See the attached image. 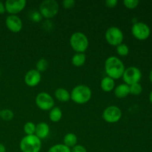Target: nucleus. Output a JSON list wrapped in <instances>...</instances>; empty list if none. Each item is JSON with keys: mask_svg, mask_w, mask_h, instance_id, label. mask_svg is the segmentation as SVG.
Here are the masks:
<instances>
[{"mask_svg": "<svg viewBox=\"0 0 152 152\" xmlns=\"http://www.w3.org/2000/svg\"><path fill=\"white\" fill-rule=\"evenodd\" d=\"M125 69L124 63L117 56H111L105 59V71L107 77H111L114 80H119L123 77Z\"/></svg>", "mask_w": 152, "mask_h": 152, "instance_id": "1", "label": "nucleus"}, {"mask_svg": "<svg viewBox=\"0 0 152 152\" xmlns=\"http://www.w3.org/2000/svg\"><path fill=\"white\" fill-rule=\"evenodd\" d=\"M71 99L78 105L87 103L91 99V89L86 85H78L71 90Z\"/></svg>", "mask_w": 152, "mask_h": 152, "instance_id": "2", "label": "nucleus"}, {"mask_svg": "<svg viewBox=\"0 0 152 152\" xmlns=\"http://www.w3.org/2000/svg\"><path fill=\"white\" fill-rule=\"evenodd\" d=\"M70 45L76 53H85L89 45V40L84 33H74L70 37Z\"/></svg>", "mask_w": 152, "mask_h": 152, "instance_id": "3", "label": "nucleus"}, {"mask_svg": "<svg viewBox=\"0 0 152 152\" xmlns=\"http://www.w3.org/2000/svg\"><path fill=\"white\" fill-rule=\"evenodd\" d=\"M19 148L22 152H40L42 140L35 134L25 135L21 140Z\"/></svg>", "mask_w": 152, "mask_h": 152, "instance_id": "4", "label": "nucleus"}, {"mask_svg": "<svg viewBox=\"0 0 152 152\" xmlns=\"http://www.w3.org/2000/svg\"><path fill=\"white\" fill-rule=\"evenodd\" d=\"M59 10V4L56 0H45L39 4V11L42 18L50 19L56 16Z\"/></svg>", "mask_w": 152, "mask_h": 152, "instance_id": "5", "label": "nucleus"}, {"mask_svg": "<svg viewBox=\"0 0 152 152\" xmlns=\"http://www.w3.org/2000/svg\"><path fill=\"white\" fill-rule=\"evenodd\" d=\"M105 38L108 44L117 47V45L123 43V40H124V34L120 28L112 26L106 30L105 34Z\"/></svg>", "mask_w": 152, "mask_h": 152, "instance_id": "6", "label": "nucleus"}, {"mask_svg": "<svg viewBox=\"0 0 152 152\" xmlns=\"http://www.w3.org/2000/svg\"><path fill=\"white\" fill-rule=\"evenodd\" d=\"M125 84L132 86L135 83H139L142 78V72L138 68L131 66L125 69L123 75L122 77Z\"/></svg>", "mask_w": 152, "mask_h": 152, "instance_id": "7", "label": "nucleus"}, {"mask_svg": "<svg viewBox=\"0 0 152 152\" xmlns=\"http://www.w3.org/2000/svg\"><path fill=\"white\" fill-rule=\"evenodd\" d=\"M36 105L42 111H50L54 107V100L50 94L40 92L35 99Z\"/></svg>", "mask_w": 152, "mask_h": 152, "instance_id": "8", "label": "nucleus"}, {"mask_svg": "<svg viewBox=\"0 0 152 152\" xmlns=\"http://www.w3.org/2000/svg\"><path fill=\"white\" fill-rule=\"evenodd\" d=\"M132 34L137 39L145 40L151 34V29L145 22H137L132 25Z\"/></svg>", "mask_w": 152, "mask_h": 152, "instance_id": "9", "label": "nucleus"}, {"mask_svg": "<svg viewBox=\"0 0 152 152\" xmlns=\"http://www.w3.org/2000/svg\"><path fill=\"white\" fill-rule=\"evenodd\" d=\"M123 113L121 109L116 105L108 106L102 112V119L108 123H115L120 121Z\"/></svg>", "mask_w": 152, "mask_h": 152, "instance_id": "10", "label": "nucleus"}, {"mask_svg": "<svg viewBox=\"0 0 152 152\" xmlns=\"http://www.w3.org/2000/svg\"><path fill=\"white\" fill-rule=\"evenodd\" d=\"M26 0H7L4 2L6 12L10 15H17L26 7Z\"/></svg>", "mask_w": 152, "mask_h": 152, "instance_id": "11", "label": "nucleus"}, {"mask_svg": "<svg viewBox=\"0 0 152 152\" xmlns=\"http://www.w3.org/2000/svg\"><path fill=\"white\" fill-rule=\"evenodd\" d=\"M5 25L7 29L13 33H19L22 31L23 23L17 15H9L5 19Z\"/></svg>", "mask_w": 152, "mask_h": 152, "instance_id": "12", "label": "nucleus"}, {"mask_svg": "<svg viewBox=\"0 0 152 152\" xmlns=\"http://www.w3.org/2000/svg\"><path fill=\"white\" fill-rule=\"evenodd\" d=\"M42 80L41 73L36 69H31L25 74V83L29 87H36Z\"/></svg>", "mask_w": 152, "mask_h": 152, "instance_id": "13", "label": "nucleus"}, {"mask_svg": "<svg viewBox=\"0 0 152 152\" xmlns=\"http://www.w3.org/2000/svg\"><path fill=\"white\" fill-rule=\"evenodd\" d=\"M49 134H50V127L47 123L41 122L36 125L35 135L41 140L47 138Z\"/></svg>", "mask_w": 152, "mask_h": 152, "instance_id": "14", "label": "nucleus"}, {"mask_svg": "<svg viewBox=\"0 0 152 152\" xmlns=\"http://www.w3.org/2000/svg\"><path fill=\"white\" fill-rule=\"evenodd\" d=\"M114 95L116 97L120 98H125L130 94V89H129V86L122 83V84L118 85L117 87L114 88Z\"/></svg>", "mask_w": 152, "mask_h": 152, "instance_id": "15", "label": "nucleus"}, {"mask_svg": "<svg viewBox=\"0 0 152 152\" xmlns=\"http://www.w3.org/2000/svg\"><path fill=\"white\" fill-rule=\"evenodd\" d=\"M100 88L103 91L111 92L115 88V81L109 77H105L101 80Z\"/></svg>", "mask_w": 152, "mask_h": 152, "instance_id": "16", "label": "nucleus"}, {"mask_svg": "<svg viewBox=\"0 0 152 152\" xmlns=\"http://www.w3.org/2000/svg\"><path fill=\"white\" fill-rule=\"evenodd\" d=\"M55 97L61 102H67L71 99V94L64 88H58L54 92Z\"/></svg>", "mask_w": 152, "mask_h": 152, "instance_id": "17", "label": "nucleus"}, {"mask_svg": "<svg viewBox=\"0 0 152 152\" xmlns=\"http://www.w3.org/2000/svg\"><path fill=\"white\" fill-rule=\"evenodd\" d=\"M63 144L69 148H72L73 147L77 145V135L74 133L66 134L63 137Z\"/></svg>", "mask_w": 152, "mask_h": 152, "instance_id": "18", "label": "nucleus"}, {"mask_svg": "<svg viewBox=\"0 0 152 152\" xmlns=\"http://www.w3.org/2000/svg\"><path fill=\"white\" fill-rule=\"evenodd\" d=\"M86 62V55L85 53H76L71 59V62L75 67H82Z\"/></svg>", "mask_w": 152, "mask_h": 152, "instance_id": "19", "label": "nucleus"}, {"mask_svg": "<svg viewBox=\"0 0 152 152\" xmlns=\"http://www.w3.org/2000/svg\"><path fill=\"white\" fill-rule=\"evenodd\" d=\"M62 118V111L58 107H53L49 111V119L53 123H58Z\"/></svg>", "mask_w": 152, "mask_h": 152, "instance_id": "20", "label": "nucleus"}, {"mask_svg": "<svg viewBox=\"0 0 152 152\" xmlns=\"http://www.w3.org/2000/svg\"><path fill=\"white\" fill-rule=\"evenodd\" d=\"M48 68V62L45 58H41L37 61L36 64V70L39 73L45 72Z\"/></svg>", "mask_w": 152, "mask_h": 152, "instance_id": "21", "label": "nucleus"}, {"mask_svg": "<svg viewBox=\"0 0 152 152\" xmlns=\"http://www.w3.org/2000/svg\"><path fill=\"white\" fill-rule=\"evenodd\" d=\"M48 152H71V148L67 147L63 143L56 144L48 149Z\"/></svg>", "mask_w": 152, "mask_h": 152, "instance_id": "22", "label": "nucleus"}, {"mask_svg": "<svg viewBox=\"0 0 152 152\" xmlns=\"http://www.w3.org/2000/svg\"><path fill=\"white\" fill-rule=\"evenodd\" d=\"M117 54L121 56H126L129 53V47L125 43H121L116 47Z\"/></svg>", "mask_w": 152, "mask_h": 152, "instance_id": "23", "label": "nucleus"}, {"mask_svg": "<svg viewBox=\"0 0 152 152\" xmlns=\"http://www.w3.org/2000/svg\"><path fill=\"white\" fill-rule=\"evenodd\" d=\"M24 132L26 135H34L35 134L36 131V124H34L33 122H27L24 125Z\"/></svg>", "mask_w": 152, "mask_h": 152, "instance_id": "24", "label": "nucleus"}, {"mask_svg": "<svg viewBox=\"0 0 152 152\" xmlns=\"http://www.w3.org/2000/svg\"><path fill=\"white\" fill-rule=\"evenodd\" d=\"M0 117L4 121H10L14 117V114L13 111L10 109H3L0 112Z\"/></svg>", "mask_w": 152, "mask_h": 152, "instance_id": "25", "label": "nucleus"}, {"mask_svg": "<svg viewBox=\"0 0 152 152\" xmlns=\"http://www.w3.org/2000/svg\"><path fill=\"white\" fill-rule=\"evenodd\" d=\"M129 89H130V94L134 96H138L142 92V87L139 83H135V84L129 86Z\"/></svg>", "mask_w": 152, "mask_h": 152, "instance_id": "26", "label": "nucleus"}, {"mask_svg": "<svg viewBox=\"0 0 152 152\" xmlns=\"http://www.w3.org/2000/svg\"><path fill=\"white\" fill-rule=\"evenodd\" d=\"M140 4V1L138 0H124L123 4L125 7L129 9H134L136 8Z\"/></svg>", "mask_w": 152, "mask_h": 152, "instance_id": "27", "label": "nucleus"}, {"mask_svg": "<svg viewBox=\"0 0 152 152\" xmlns=\"http://www.w3.org/2000/svg\"><path fill=\"white\" fill-rule=\"evenodd\" d=\"M31 19L34 22H39L42 20V16L41 13H39V11H34L31 14Z\"/></svg>", "mask_w": 152, "mask_h": 152, "instance_id": "28", "label": "nucleus"}, {"mask_svg": "<svg viewBox=\"0 0 152 152\" xmlns=\"http://www.w3.org/2000/svg\"><path fill=\"white\" fill-rule=\"evenodd\" d=\"M62 4L65 9H71L74 7L76 1L74 0H64V1H62Z\"/></svg>", "mask_w": 152, "mask_h": 152, "instance_id": "29", "label": "nucleus"}, {"mask_svg": "<svg viewBox=\"0 0 152 152\" xmlns=\"http://www.w3.org/2000/svg\"><path fill=\"white\" fill-rule=\"evenodd\" d=\"M71 152H88L86 147L82 145H76L75 146L71 148Z\"/></svg>", "mask_w": 152, "mask_h": 152, "instance_id": "30", "label": "nucleus"}, {"mask_svg": "<svg viewBox=\"0 0 152 152\" xmlns=\"http://www.w3.org/2000/svg\"><path fill=\"white\" fill-rule=\"evenodd\" d=\"M105 4L109 8H114L118 4V1L117 0H107L105 1Z\"/></svg>", "mask_w": 152, "mask_h": 152, "instance_id": "31", "label": "nucleus"}, {"mask_svg": "<svg viewBox=\"0 0 152 152\" xmlns=\"http://www.w3.org/2000/svg\"><path fill=\"white\" fill-rule=\"evenodd\" d=\"M6 12L5 10V6H4V3H3L2 1H0V15L4 14Z\"/></svg>", "mask_w": 152, "mask_h": 152, "instance_id": "32", "label": "nucleus"}, {"mask_svg": "<svg viewBox=\"0 0 152 152\" xmlns=\"http://www.w3.org/2000/svg\"><path fill=\"white\" fill-rule=\"evenodd\" d=\"M0 152H6L5 146L1 142H0Z\"/></svg>", "mask_w": 152, "mask_h": 152, "instance_id": "33", "label": "nucleus"}, {"mask_svg": "<svg viewBox=\"0 0 152 152\" xmlns=\"http://www.w3.org/2000/svg\"><path fill=\"white\" fill-rule=\"evenodd\" d=\"M149 80H150V82H151V84H152V69H151V71H150V74H149Z\"/></svg>", "mask_w": 152, "mask_h": 152, "instance_id": "34", "label": "nucleus"}, {"mask_svg": "<svg viewBox=\"0 0 152 152\" xmlns=\"http://www.w3.org/2000/svg\"><path fill=\"white\" fill-rule=\"evenodd\" d=\"M149 100L151 102V103H152V91L150 92V94H149Z\"/></svg>", "mask_w": 152, "mask_h": 152, "instance_id": "35", "label": "nucleus"}, {"mask_svg": "<svg viewBox=\"0 0 152 152\" xmlns=\"http://www.w3.org/2000/svg\"><path fill=\"white\" fill-rule=\"evenodd\" d=\"M1 70H0V76H1Z\"/></svg>", "mask_w": 152, "mask_h": 152, "instance_id": "36", "label": "nucleus"}, {"mask_svg": "<svg viewBox=\"0 0 152 152\" xmlns=\"http://www.w3.org/2000/svg\"><path fill=\"white\" fill-rule=\"evenodd\" d=\"M0 112H1V110H0Z\"/></svg>", "mask_w": 152, "mask_h": 152, "instance_id": "37", "label": "nucleus"}]
</instances>
